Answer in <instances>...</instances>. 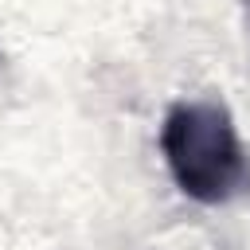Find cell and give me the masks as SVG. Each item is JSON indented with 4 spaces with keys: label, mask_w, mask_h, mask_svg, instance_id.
I'll use <instances>...</instances> for the list:
<instances>
[{
    "label": "cell",
    "mask_w": 250,
    "mask_h": 250,
    "mask_svg": "<svg viewBox=\"0 0 250 250\" xmlns=\"http://www.w3.org/2000/svg\"><path fill=\"white\" fill-rule=\"evenodd\" d=\"M160 156L191 203L223 207L250 195V152L230 109L215 98H180L164 109Z\"/></svg>",
    "instance_id": "obj_1"
},
{
    "label": "cell",
    "mask_w": 250,
    "mask_h": 250,
    "mask_svg": "<svg viewBox=\"0 0 250 250\" xmlns=\"http://www.w3.org/2000/svg\"><path fill=\"white\" fill-rule=\"evenodd\" d=\"M246 8H250V0H246Z\"/></svg>",
    "instance_id": "obj_2"
}]
</instances>
